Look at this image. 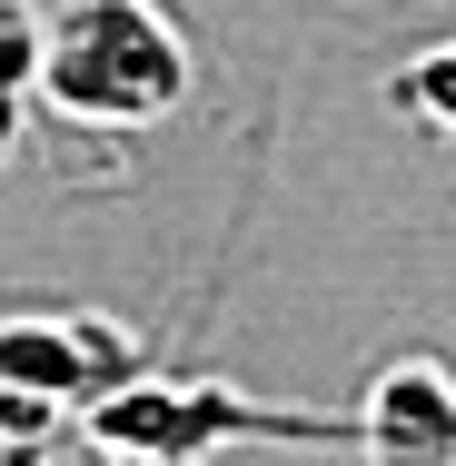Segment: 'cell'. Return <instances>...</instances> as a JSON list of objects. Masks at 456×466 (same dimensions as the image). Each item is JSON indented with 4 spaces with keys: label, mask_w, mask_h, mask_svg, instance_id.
I'll use <instances>...</instances> for the list:
<instances>
[{
    "label": "cell",
    "mask_w": 456,
    "mask_h": 466,
    "mask_svg": "<svg viewBox=\"0 0 456 466\" xmlns=\"http://www.w3.org/2000/svg\"><path fill=\"white\" fill-rule=\"evenodd\" d=\"M40 90L80 119H159L188 90V60L149 0H80L40 40Z\"/></svg>",
    "instance_id": "cell-1"
},
{
    "label": "cell",
    "mask_w": 456,
    "mask_h": 466,
    "mask_svg": "<svg viewBox=\"0 0 456 466\" xmlns=\"http://www.w3.org/2000/svg\"><path fill=\"white\" fill-rule=\"evenodd\" d=\"M90 437L109 457H159L188 466L228 437H288V447H348V417H288V407H248L228 387H119L90 407Z\"/></svg>",
    "instance_id": "cell-2"
},
{
    "label": "cell",
    "mask_w": 456,
    "mask_h": 466,
    "mask_svg": "<svg viewBox=\"0 0 456 466\" xmlns=\"http://www.w3.org/2000/svg\"><path fill=\"white\" fill-rule=\"evenodd\" d=\"M119 377L109 328H0V437H40L70 407H99Z\"/></svg>",
    "instance_id": "cell-3"
},
{
    "label": "cell",
    "mask_w": 456,
    "mask_h": 466,
    "mask_svg": "<svg viewBox=\"0 0 456 466\" xmlns=\"http://www.w3.org/2000/svg\"><path fill=\"white\" fill-rule=\"evenodd\" d=\"M348 447H367V466H456V377L437 358H397L348 417Z\"/></svg>",
    "instance_id": "cell-4"
},
{
    "label": "cell",
    "mask_w": 456,
    "mask_h": 466,
    "mask_svg": "<svg viewBox=\"0 0 456 466\" xmlns=\"http://www.w3.org/2000/svg\"><path fill=\"white\" fill-rule=\"evenodd\" d=\"M30 70H40V20L30 0H0V109L30 99Z\"/></svg>",
    "instance_id": "cell-5"
},
{
    "label": "cell",
    "mask_w": 456,
    "mask_h": 466,
    "mask_svg": "<svg viewBox=\"0 0 456 466\" xmlns=\"http://www.w3.org/2000/svg\"><path fill=\"white\" fill-rule=\"evenodd\" d=\"M387 99H397V109H427V119H447V129H456V50L417 60V70H397V80H387Z\"/></svg>",
    "instance_id": "cell-6"
},
{
    "label": "cell",
    "mask_w": 456,
    "mask_h": 466,
    "mask_svg": "<svg viewBox=\"0 0 456 466\" xmlns=\"http://www.w3.org/2000/svg\"><path fill=\"white\" fill-rule=\"evenodd\" d=\"M50 466H109V447H90V457H50Z\"/></svg>",
    "instance_id": "cell-7"
}]
</instances>
